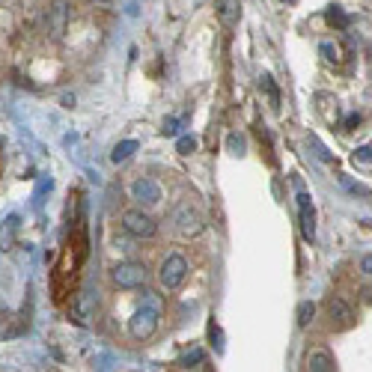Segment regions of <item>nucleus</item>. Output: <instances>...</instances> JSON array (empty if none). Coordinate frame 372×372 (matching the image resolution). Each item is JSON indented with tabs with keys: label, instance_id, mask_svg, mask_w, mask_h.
Instances as JSON below:
<instances>
[{
	"label": "nucleus",
	"instance_id": "4be33fe9",
	"mask_svg": "<svg viewBox=\"0 0 372 372\" xmlns=\"http://www.w3.org/2000/svg\"><path fill=\"white\" fill-rule=\"evenodd\" d=\"M63 18H66V6L57 3V9H54V36H63Z\"/></svg>",
	"mask_w": 372,
	"mask_h": 372
},
{
	"label": "nucleus",
	"instance_id": "aec40b11",
	"mask_svg": "<svg viewBox=\"0 0 372 372\" xmlns=\"http://www.w3.org/2000/svg\"><path fill=\"white\" fill-rule=\"evenodd\" d=\"M194 149H197V137H191V134L179 137V143H176V152H179V155H191Z\"/></svg>",
	"mask_w": 372,
	"mask_h": 372
},
{
	"label": "nucleus",
	"instance_id": "dca6fc26",
	"mask_svg": "<svg viewBox=\"0 0 372 372\" xmlns=\"http://www.w3.org/2000/svg\"><path fill=\"white\" fill-rule=\"evenodd\" d=\"M298 325H301V327H307V325H310L313 322V316H316V304L313 301H301V304H298Z\"/></svg>",
	"mask_w": 372,
	"mask_h": 372
},
{
	"label": "nucleus",
	"instance_id": "9d476101",
	"mask_svg": "<svg viewBox=\"0 0 372 372\" xmlns=\"http://www.w3.org/2000/svg\"><path fill=\"white\" fill-rule=\"evenodd\" d=\"M18 229H21V218L18 215H6L0 223V250H13L18 241Z\"/></svg>",
	"mask_w": 372,
	"mask_h": 372
},
{
	"label": "nucleus",
	"instance_id": "f03ea898",
	"mask_svg": "<svg viewBox=\"0 0 372 372\" xmlns=\"http://www.w3.org/2000/svg\"><path fill=\"white\" fill-rule=\"evenodd\" d=\"M188 259L182 257V253H170V257L161 262V271H158V280H161L164 289H179L185 280H188Z\"/></svg>",
	"mask_w": 372,
	"mask_h": 372
},
{
	"label": "nucleus",
	"instance_id": "f3484780",
	"mask_svg": "<svg viewBox=\"0 0 372 372\" xmlns=\"http://www.w3.org/2000/svg\"><path fill=\"white\" fill-rule=\"evenodd\" d=\"M227 149H229V155L241 158V155H244V149H248V143H244V137H241V134H229V137H227Z\"/></svg>",
	"mask_w": 372,
	"mask_h": 372
},
{
	"label": "nucleus",
	"instance_id": "423d86ee",
	"mask_svg": "<svg viewBox=\"0 0 372 372\" xmlns=\"http://www.w3.org/2000/svg\"><path fill=\"white\" fill-rule=\"evenodd\" d=\"M149 277L146 265L143 262H120L113 268V283L120 286V289H137V286H143Z\"/></svg>",
	"mask_w": 372,
	"mask_h": 372
},
{
	"label": "nucleus",
	"instance_id": "393cba45",
	"mask_svg": "<svg viewBox=\"0 0 372 372\" xmlns=\"http://www.w3.org/2000/svg\"><path fill=\"white\" fill-rule=\"evenodd\" d=\"M310 143H313V149H316V155H318V158H322V161H334V158H331V152H327V149H325L322 143H318V137H310Z\"/></svg>",
	"mask_w": 372,
	"mask_h": 372
},
{
	"label": "nucleus",
	"instance_id": "9b49d317",
	"mask_svg": "<svg viewBox=\"0 0 372 372\" xmlns=\"http://www.w3.org/2000/svg\"><path fill=\"white\" fill-rule=\"evenodd\" d=\"M215 9H218V18L223 27H236L238 24V0H215Z\"/></svg>",
	"mask_w": 372,
	"mask_h": 372
},
{
	"label": "nucleus",
	"instance_id": "6ab92c4d",
	"mask_svg": "<svg viewBox=\"0 0 372 372\" xmlns=\"http://www.w3.org/2000/svg\"><path fill=\"white\" fill-rule=\"evenodd\" d=\"M318 54L325 57V63H339V48L331 45V42H322V45H318Z\"/></svg>",
	"mask_w": 372,
	"mask_h": 372
},
{
	"label": "nucleus",
	"instance_id": "1a4fd4ad",
	"mask_svg": "<svg viewBox=\"0 0 372 372\" xmlns=\"http://www.w3.org/2000/svg\"><path fill=\"white\" fill-rule=\"evenodd\" d=\"M131 197L137 200V203H149V206H155L158 200H161V185L155 182V179H137V182L131 185Z\"/></svg>",
	"mask_w": 372,
	"mask_h": 372
},
{
	"label": "nucleus",
	"instance_id": "6e6552de",
	"mask_svg": "<svg viewBox=\"0 0 372 372\" xmlns=\"http://www.w3.org/2000/svg\"><path fill=\"white\" fill-rule=\"evenodd\" d=\"M173 223H176V229L182 232L185 238L200 236V229H203V220H200V215L191 206H179L176 215H173Z\"/></svg>",
	"mask_w": 372,
	"mask_h": 372
},
{
	"label": "nucleus",
	"instance_id": "39448f33",
	"mask_svg": "<svg viewBox=\"0 0 372 372\" xmlns=\"http://www.w3.org/2000/svg\"><path fill=\"white\" fill-rule=\"evenodd\" d=\"M122 229L129 232V236H134V238H152L158 232V223H155L152 215H146V211L131 209V211H125L122 215Z\"/></svg>",
	"mask_w": 372,
	"mask_h": 372
},
{
	"label": "nucleus",
	"instance_id": "7ed1b4c3",
	"mask_svg": "<svg viewBox=\"0 0 372 372\" xmlns=\"http://www.w3.org/2000/svg\"><path fill=\"white\" fill-rule=\"evenodd\" d=\"M158 307H152V304H146V307H140L131 318H129V334L134 337V339H149L155 331H158Z\"/></svg>",
	"mask_w": 372,
	"mask_h": 372
},
{
	"label": "nucleus",
	"instance_id": "b1692460",
	"mask_svg": "<svg viewBox=\"0 0 372 372\" xmlns=\"http://www.w3.org/2000/svg\"><path fill=\"white\" fill-rule=\"evenodd\" d=\"M355 161H360V164H372V146H360V149H355Z\"/></svg>",
	"mask_w": 372,
	"mask_h": 372
},
{
	"label": "nucleus",
	"instance_id": "5701e85b",
	"mask_svg": "<svg viewBox=\"0 0 372 372\" xmlns=\"http://www.w3.org/2000/svg\"><path fill=\"white\" fill-rule=\"evenodd\" d=\"M209 337H211V343H215L218 352H223V334H220V327H218L215 322L209 325Z\"/></svg>",
	"mask_w": 372,
	"mask_h": 372
},
{
	"label": "nucleus",
	"instance_id": "f257e3e1",
	"mask_svg": "<svg viewBox=\"0 0 372 372\" xmlns=\"http://www.w3.org/2000/svg\"><path fill=\"white\" fill-rule=\"evenodd\" d=\"M78 268H81V262L72 257V250L63 253V259L54 265V277H51V286H54V301L57 304H63L74 292V286H78Z\"/></svg>",
	"mask_w": 372,
	"mask_h": 372
},
{
	"label": "nucleus",
	"instance_id": "cd10ccee",
	"mask_svg": "<svg viewBox=\"0 0 372 372\" xmlns=\"http://www.w3.org/2000/svg\"><path fill=\"white\" fill-rule=\"evenodd\" d=\"M176 125H179L176 120H167V122H164V129H161V131H164V134H176Z\"/></svg>",
	"mask_w": 372,
	"mask_h": 372
},
{
	"label": "nucleus",
	"instance_id": "bb28decb",
	"mask_svg": "<svg viewBox=\"0 0 372 372\" xmlns=\"http://www.w3.org/2000/svg\"><path fill=\"white\" fill-rule=\"evenodd\" d=\"M360 271H364V274H372V253H369V257H364V262H360Z\"/></svg>",
	"mask_w": 372,
	"mask_h": 372
},
{
	"label": "nucleus",
	"instance_id": "20e7f679",
	"mask_svg": "<svg viewBox=\"0 0 372 372\" xmlns=\"http://www.w3.org/2000/svg\"><path fill=\"white\" fill-rule=\"evenodd\" d=\"M295 188H298V218H301V236L304 241L316 238V209H313V197L301 188V179L295 176Z\"/></svg>",
	"mask_w": 372,
	"mask_h": 372
},
{
	"label": "nucleus",
	"instance_id": "a211bd4d",
	"mask_svg": "<svg viewBox=\"0 0 372 372\" xmlns=\"http://www.w3.org/2000/svg\"><path fill=\"white\" fill-rule=\"evenodd\" d=\"M206 355H203V348H194V352H188L179 357V366H197V364H203Z\"/></svg>",
	"mask_w": 372,
	"mask_h": 372
},
{
	"label": "nucleus",
	"instance_id": "a878e982",
	"mask_svg": "<svg viewBox=\"0 0 372 372\" xmlns=\"http://www.w3.org/2000/svg\"><path fill=\"white\" fill-rule=\"evenodd\" d=\"M357 125H360V116H357V113H352V116L346 120V131H355Z\"/></svg>",
	"mask_w": 372,
	"mask_h": 372
},
{
	"label": "nucleus",
	"instance_id": "f8f14e48",
	"mask_svg": "<svg viewBox=\"0 0 372 372\" xmlns=\"http://www.w3.org/2000/svg\"><path fill=\"white\" fill-rule=\"evenodd\" d=\"M307 369L310 372H334L337 369V360H334V355L331 352H310L307 355Z\"/></svg>",
	"mask_w": 372,
	"mask_h": 372
},
{
	"label": "nucleus",
	"instance_id": "2eb2a0df",
	"mask_svg": "<svg viewBox=\"0 0 372 372\" xmlns=\"http://www.w3.org/2000/svg\"><path fill=\"white\" fill-rule=\"evenodd\" d=\"M325 18H327V24L337 27V30H346V27H348V15H346L339 6H331V9H327Z\"/></svg>",
	"mask_w": 372,
	"mask_h": 372
},
{
	"label": "nucleus",
	"instance_id": "ddd939ff",
	"mask_svg": "<svg viewBox=\"0 0 372 372\" xmlns=\"http://www.w3.org/2000/svg\"><path fill=\"white\" fill-rule=\"evenodd\" d=\"M259 90H265V95H268L271 111H280V90H277V83H274L271 74H259Z\"/></svg>",
	"mask_w": 372,
	"mask_h": 372
},
{
	"label": "nucleus",
	"instance_id": "0eeeda50",
	"mask_svg": "<svg viewBox=\"0 0 372 372\" xmlns=\"http://www.w3.org/2000/svg\"><path fill=\"white\" fill-rule=\"evenodd\" d=\"M325 310H327V318H331V327H337V331H346V327L355 325V310L348 307L339 295H331L325 301Z\"/></svg>",
	"mask_w": 372,
	"mask_h": 372
},
{
	"label": "nucleus",
	"instance_id": "4468645a",
	"mask_svg": "<svg viewBox=\"0 0 372 372\" xmlns=\"http://www.w3.org/2000/svg\"><path fill=\"white\" fill-rule=\"evenodd\" d=\"M137 149H140V143H137V140H122V143H116L113 152H111V161H113V164L129 161V158L137 152Z\"/></svg>",
	"mask_w": 372,
	"mask_h": 372
},
{
	"label": "nucleus",
	"instance_id": "412c9836",
	"mask_svg": "<svg viewBox=\"0 0 372 372\" xmlns=\"http://www.w3.org/2000/svg\"><path fill=\"white\" fill-rule=\"evenodd\" d=\"M343 185H346L348 191H352V194H360V197H369V194H372V191H369L366 185H357V182H352L348 176H343Z\"/></svg>",
	"mask_w": 372,
	"mask_h": 372
}]
</instances>
